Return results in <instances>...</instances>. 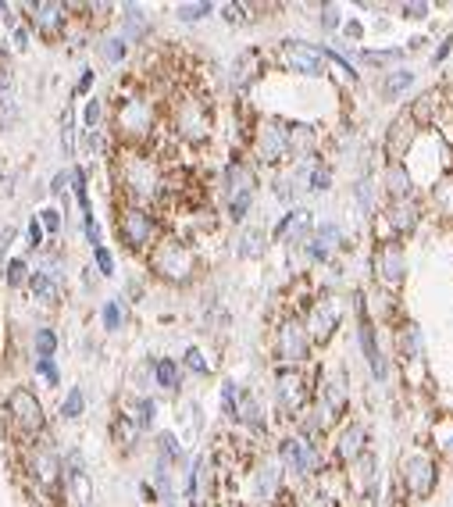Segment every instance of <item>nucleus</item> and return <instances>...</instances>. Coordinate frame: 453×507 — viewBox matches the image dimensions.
Listing matches in <instances>:
<instances>
[{
	"instance_id": "obj_1",
	"label": "nucleus",
	"mask_w": 453,
	"mask_h": 507,
	"mask_svg": "<svg viewBox=\"0 0 453 507\" xmlns=\"http://www.w3.org/2000/svg\"><path fill=\"white\" fill-rule=\"evenodd\" d=\"M154 272L168 283H186L196 268V258H193V250L178 239H164L157 250H154V258H150Z\"/></svg>"
},
{
	"instance_id": "obj_2",
	"label": "nucleus",
	"mask_w": 453,
	"mask_h": 507,
	"mask_svg": "<svg viewBox=\"0 0 453 507\" xmlns=\"http://www.w3.org/2000/svg\"><path fill=\"white\" fill-rule=\"evenodd\" d=\"M400 475H403V486L410 496H432L435 493V482H439V468L428 454L421 450H410L400 457Z\"/></svg>"
},
{
	"instance_id": "obj_3",
	"label": "nucleus",
	"mask_w": 453,
	"mask_h": 507,
	"mask_svg": "<svg viewBox=\"0 0 453 507\" xmlns=\"http://www.w3.org/2000/svg\"><path fill=\"white\" fill-rule=\"evenodd\" d=\"M375 279H378L385 290H393V293L403 286V279H407V261H403V246H400L396 239L378 243V250H375Z\"/></svg>"
},
{
	"instance_id": "obj_4",
	"label": "nucleus",
	"mask_w": 453,
	"mask_h": 507,
	"mask_svg": "<svg viewBox=\"0 0 453 507\" xmlns=\"http://www.w3.org/2000/svg\"><path fill=\"white\" fill-rule=\"evenodd\" d=\"M279 61H282L289 72H300V75H321V72H325V51L307 47V43H297V40H286V43L279 47Z\"/></svg>"
},
{
	"instance_id": "obj_5",
	"label": "nucleus",
	"mask_w": 453,
	"mask_h": 507,
	"mask_svg": "<svg viewBox=\"0 0 453 507\" xmlns=\"http://www.w3.org/2000/svg\"><path fill=\"white\" fill-rule=\"evenodd\" d=\"M339 315H343V308H339V300L336 297H321L314 308H311V315H307V340H314V343H329L332 340V333H336V325H339Z\"/></svg>"
},
{
	"instance_id": "obj_6",
	"label": "nucleus",
	"mask_w": 453,
	"mask_h": 507,
	"mask_svg": "<svg viewBox=\"0 0 453 507\" xmlns=\"http://www.w3.org/2000/svg\"><path fill=\"white\" fill-rule=\"evenodd\" d=\"M282 461L297 471V475H314L321 471V454L307 436H289L282 439Z\"/></svg>"
},
{
	"instance_id": "obj_7",
	"label": "nucleus",
	"mask_w": 453,
	"mask_h": 507,
	"mask_svg": "<svg viewBox=\"0 0 453 507\" xmlns=\"http://www.w3.org/2000/svg\"><path fill=\"white\" fill-rule=\"evenodd\" d=\"M417 129H421V125L410 118V111H400V115L393 118V125H389V132H385V154H389V161L403 164L407 150H410L414 140H417Z\"/></svg>"
},
{
	"instance_id": "obj_8",
	"label": "nucleus",
	"mask_w": 453,
	"mask_h": 507,
	"mask_svg": "<svg viewBox=\"0 0 453 507\" xmlns=\"http://www.w3.org/2000/svg\"><path fill=\"white\" fill-rule=\"evenodd\" d=\"M8 411H11L15 425H18L26 436H36V432L43 429V407H40V400H36L29 390H15L11 400H8Z\"/></svg>"
},
{
	"instance_id": "obj_9",
	"label": "nucleus",
	"mask_w": 453,
	"mask_h": 507,
	"mask_svg": "<svg viewBox=\"0 0 453 507\" xmlns=\"http://www.w3.org/2000/svg\"><path fill=\"white\" fill-rule=\"evenodd\" d=\"M125 186H129L132 197H139V200L154 197L157 186H161V175H157L154 161H146V157H129V161H125Z\"/></svg>"
},
{
	"instance_id": "obj_10",
	"label": "nucleus",
	"mask_w": 453,
	"mask_h": 507,
	"mask_svg": "<svg viewBox=\"0 0 453 507\" xmlns=\"http://www.w3.org/2000/svg\"><path fill=\"white\" fill-rule=\"evenodd\" d=\"M307 350H311V340H307L304 325H300L297 318L282 322L279 340H275V354H279L286 365H297V361H304V357H307Z\"/></svg>"
},
{
	"instance_id": "obj_11",
	"label": "nucleus",
	"mask_w": 453,
	"mask_h": 507,
	"mask_svg": "<svg viewBox=\"0 0 453 507\" xmlns=\"http://www.w3.org/2000/svg\"><path fill=\"white\" fill-rule=\"evenodd\" d=\"M254 143H257V157L268 161V164L289 157V136H286V125H279V122H265V125L257 129V140H254Z\"/></svg>"
},
{
	"instance_id": "obj_12",
	"label": "nucleus",
	"mask_w": 453,
	"mask_h": 507,
	"mask_svg": "<svg viewBox=\"0 0 453 507\" xmlns=\"http://www.w3.org/2000/svg\"><path fill=\"white\" fill-rule=\"evenodd\" d=\"M175 129L186 136V140H203L210 132V115L200 100H186L175 115Z\"/></svg>"
},
{
	"instance_id": "obj_13",
	"label": "nucleus",
	"mask_w": 453,
	"mask_h": 507,
	"mask_svg": "<svg viewBox=\"0 0 453 507\" xmlns=\"http://www.w3.org/2000/svg\"><path fill=\"white\" fill-rule=\"evenodd\" d=\"M385 221H389V236H403V232H414L417 221H421V207L414 197H400V200H389L385 207Z\"/></svg>"
},
{
	"instance_id": "obj_14",
	"label": "nucleus",
	"mask_w": 453,
	"mask_h": 507,
	"mask_svg": "<svg viewBox=\"0 0 453 507\" xmlns=\"http://www.w3.org/2000/svg\"><path fill=\"white\" fill-rule=\"evenodd\" d=\"M118 229H122V239H125L129 246H146V243L154 239V218H150L143 207H129V211L122 214Z\"/></svg>"
},
{
	"instance_id": "obj_15",
	"label": "nucleus",
	"mask_w": 453,
	"mask_h": 507,
	"mask_svg": "<svg viewBox=\"0 0 453 507\" xmlns=\"http://www.w3.org/2000/svg\"><path fill=\"white\" fill-rule=\"evenodd\" d=\"M275 382H279V386H275L279 404H282L286 411H300V407L307 404V379H304L297 368H282Z\"/></svg>"
},
{
	"instance_id": "obj_16",
	"label": "nucleus",
	"mask_w": 453,
	"mask_h": 507,
	"mask_svg": "<svg viewBox=\"0 0 453 507\" xmlns=\"http://www.w3.org/2000/svg\"><path fill=\"white\" fill-rule=\"evenodd\" d=\"M150 125H154V111H150L146 100H122V108H118V129H125L132 136H143Z\"/></svg>"
},
{
	"instance_id": "obj_17",
	"label": "nucleus",
	"mask_w": 453,
	"mask_h": 507,
	"mask_svg": "<svg viewBox=\"0 0 453 507\" xmlns=\"http://www.w3.org/2000/svg\"><path fill=\"white\" fill-rule=\"evenodd\" d=\"M368 429L361 425V422H350L343 432H339V443H336V454H339V461H346V464H353L361 454H368Z\"/></svg>"
},
{
	"instance_id": "obj_18",
	"label": "nucleus",
	"mask_w": 453,
	"mask_h": 507,
	"mask_svg": "<svg viewBox=\"0 0 453 507\" xmlns=\"http://www.w3.org/2000/svg\"><path fill=\"white\" fill-rule=\"evenodd\" d=\"M442 100H446V93H442V90H425V93L414 100L410 118H414L417 125H432V122H435V115L442 111Z\"/></svg>"
},
{
	"instance_id": "obj_19",
	"label": "nucleus",
	"mask_w": 453,
	"mask_h": 507,
	"mask_svg": "<svg viewBox=\"0 0 453 507\" xmlns=\"http://www.w3.org/2000/svg\"><path fill=\"white\" fill-rule=\"evenodd\" d=\"M396 350H400L403 361H421V333H417L414 322H403L396 329Z\"/></svg>"
},
{
	"instance_id": "obj_20",
	"label": "nucleus",
	"mask_w": 453,
	"mask_h": 507,
	"mask_svg": "<svg viewBox=\"0 0 453 507\" xmlns=\"http://www.w3.org/2000/svg\"><path fill=\"white\" fill-rule=\"evenodd\" d=\"M385 189H389V200H400V197H414V189H410V175H407V168L403 164H396V161H389L385 164Z\"/></svg>"
},
{
	"instance_id": "obj_21",
	"label": "nucleus",
	"mask_w": 453,
	"mask_h": 507,
	"mask_svg": "<svg viewBox=\"0 0 453 507\" xmlns=\"http://www.w3.org/2000/svg\"><path fill=\"white\" fill-rule=\"evenodd\" d=\"M361 347H364V354H368L371 372H375L378 379H385V357H382V350H378V343H375V329H371V322H361Z\"/></svg>"
},
{
	"instance_id": "obj_22",
	"label": "nucleus",
	"mask_w": 453,
	"mask_h": 507,
	"mask_svg": "<svg viewBox=\"0 0 453 507\" xmlns=\"http://www.w3.org/2000/svg\"><path fill=\"white\" fill-rule=\"evenodd\" d=\"M432 204H435V211H439L446 221H453V172L442 175V179L432 186Z\"/></svg>"
},
{
	"instance_id": "obj_23",
	"label": "nucleus",
	"mask_w": 453,
	"mask_h": 507,
	"mask_svg": "<svg viewBox=\"0 0 453 507\" xmlns=\"http://www.w3.org/2000/svg\"><path fill=\"white\" fill-rule=\"evenodd\" d=\"M307 229H311V211H289L282 221H279V229H275V236H289V239H304L307 236Z\"/></svg>"
},
{
	"instance_id": "obj_24",
	"label": "nucleus",
	"mask_w": 453,
	"mask_h": 507,
	"mask_svg": "<svg viewBox=\"0 0 453 507\" xmlns=\"http://www.w3.org/2000/svg\"><path fill=\"white\" fill-rule=\"evenodd\" d=\"M257 65H261V54L257 51H247L240 61H236V86L247 90L254 79H257Z\"/></svg>"
},
{
	"instance_id": "obj_25",
	"label": "nucleus",
	"mask_w": 453,
	"mask_h": 507,
	"mask_svg": "<svg viewBox=\"0 0 453 507\" xmlns=\"http://www.w3.org/2000/svg\"><path fill=\"white\" fill-rule=\"evenodd\" d=\"M336 243H339V229L336 225H321L314 232V239H311V254H314V258H329V250Z\"/></svg>"
},
{
	"instance_id": "obj_26",
	"label": "nucleus",
	"mask_w": 453,
	"mask_h": 507,
	"mask_svg": "<svg viewBox=\"0 0 453 507\" xmlns=\"http://www.w3.org/2000/svg\"><path fill=\"white\" fill-rule=\"evenodd\" d=\"M233 418H236V422H243V425L261 429V411H257V400H254L250 393H243V397H240V404H236V411H233Z\"/></svg>"
},
{
	"instance_id": "obj_27",
	"label": "nucleus",
	"mask_w": 453,
	"mask_h": 507,
	"mask_svg": "<svg viewBox=\"0 0 453 507\" xmlns=\"http://www.w3.org/2000/svg\"><path fill=\"white\" fill-rule=\"evenodd\" d=\"M33 471H36V479H40V482H47V486H50V482L58 479V457H54L50 450H40V454L33 457Z\"/></svg>"
},
{
	"instance_id": "obj_28",
	"label": "nucleus",
	"mask_w": 453,
	"mask_h": 507,
	"mask_svg": "<svg viewBox=\"0 0 453 507\" xmlns=\"http://www.w3.org/2000/svg\"><path fill=\"white\" fill-rule=\"evenodd\" d=\"M353 464H357V482H361L357 489H361V493H371V489H375V457H371V454H361Z\"/></svg>"
},
{
	"instance_id": "obj_29",
	"label": "nucleus",
	"mask_w": 453,
	"mask_h": 507,
	"mask_svg": "<svg viewBox=\"0 0 453 507\" xmlns=\"http://www.w3.org/2000/svg\"><path fill=\"white\" fill-rule=\"evenodd\" d=\"M275 489H279V468H275V464H265V468L257 471V493H261L265 500H272Z\"/></svg>"
},
{
	"instance_id": "obj_30",
	"label": "nucleus",
	"mask_w": 453,
	"mask_h": 507,
	"mask_svg": "<svg viewBox=\"0 0 453 507\" xmlns=\"http://www.w3.org/2000/svg\"><path fill=\"white\" fill-rule=\"evenodd\" d=\"M435 443H439V450L449 457V464H453V418H442V422H435Z\"/></svg>"
},
{
	"instance_id": "obj_31",
	"label": "nucleus",
	"mask_w": 453,
	"mask_h": 507,
	"mask_svg": "<svg viewBox=\"0 0 453 507\" xmlns=\"http://www.w3.org/2000/svg\"><path fill=\"white\" fill-rule=\"evenodd\" d=\"M36 11H40V26H43V33L50 36V33H58V26H61V4H36Z\"/></svg>"
},
{
	"instance_id": "obj_32",
	"label": "nucleus",
	"mask_w": 453,
	"mask_h": 507,
	"mask_svg": "<svg viewBox=\"0 0 453 507\" xmlns=\"http://www.w3.org/2000/svg\"><path fill=\"white\" fill-rule=\"evenodd\" d=\"M265 236L257 232V229H250V232H243V239H240V258H261L265 254V243H261Z\"/></svg>"
},
{
	"instance_id": "obj_33",
	"label": "nucleus",
	"mask_w": 453,
	"mask_h": 507,
	"mask_svg": "<svg viewBox=\"0 0 453 507\" xmlns=\"http://www.w3.org/2000/svg\"><path fill=\"white\" fill-rule=\"evenodd\" d=\"M410 83H414V75L400 68V72H393V75H389V79L382 83V93H385V97L393 100V97H400V93H403V90H407Z\"/></svg>"
},
{
	"instance_id": "obj_34",
	"label": "nucleus",
	"mask_w": 453,
	"mask_h": 507,
	"mask_svg": "<svg viewBox=\"0 0 453 507\" xmlns=\"http://www.w3.org/2000/svg\"><path fill=\"white\" fill-rule=\"evenodd\" d=\"M154 372H157V382H161L164 390H175V386H178V365H175V361L164 357V361H157Z\"/></svg>"
},
{
	"instance_id": "obj_35",
	"label": "nucleus",
	"mask_w": 453,
	"mask_h": 507,
	"mask_svg": "<svg viewBox=\"0 0 453 507\" xmlns=\"http://www.w3.org/2000/svg\"><path fill=\"white\" fill-rule=\"evenodd\" d=\"M72 493H75V500L86 507L90 503V496H93V486H90V479H86V471L82 468H75L72 471Z\"/></svg>"
},
{
	"instance_id": "obj_36",
	"label": "nucleus",
	"mask_w": 453,
	"mask_h": 507,
	"mask_svg": "<svg viewBox=\"0 0 453 507\" xmlns=\"http://www.w3.org/2000/svg\"><path fill=\"white\" fill-rule=\"evenodd\" d=\"M33 293H36L40 300H54V297H58V286H54V279H50L47 272H36V276H33Z\"/></svg>"
},
{
	"instance_id": "obj_37",
	"label": "nucleus",
	"mask_w": 453,
	"mask_h": 507,
	"mask_svg": "<svg viewBox=\"0 0 453 507\" xmlns=\"http://www.w3.org/2000/svg\"><path fill=\"white\" fill-rule=\"evenodd\" d=\"M136 432H139V429H136V422H132L129 414H118V418H114V439H118V443L129 446V443L136 439Z\"/></svg>"
},
{
	"instance_id": "obj_38",
	"label": "nucleus",
	"mask_w": 453,
	"mask_h": 507,
	"mask_svg": "<svg viewBox=\"0 0 453 507\" xmlns=\"http://www.w3.org/2000/svg\"><path fill=\"white\" fill-rule=\"evenodd\" d=\"M54 347H58L54 329H40V333H36V354H40V357H50V354H54Z\"/></svg>"
},
{
	"instance_id": "obj_39",
	"label": "nucleus",
	"mask_w": 453,
	"mask_h": 507,
	"mask_svg": "<svg viewBox=\"0 0 453 507\" xmlns=\"http://www.w3.org/2000/svg\"><path fill=\"white\" fill-rule=\"evenodd\" d=\"M240 397H243V390H240L236 382H225V386H221V404H225V414H233V411H236Z\"/></svg>"
},
{
	"instance_id": "obj_40",
	"label": "nucleus",
	"mask_w": 453,
	"mask_h": 507,
	"mask_svg": "<svg viewBox=\"0 0 453 507\" xmlns=\"http://www.w3.org/2000/svg\"><path fill=\"white\" fill-rule=\"evenodd\" d=\"M203 15H210L207 0H200V4H182V8H178V19H182V22H196V19H203Z\"/></svg>"
},
{
	"instance_id": "obj_41",
	"label": "nucleus",
	"mask_w": 453,
	"mask_h": 507,
	"mask_svg": "<svg viewBox=\"0 0 453 507\" xmlns=\"http://www.w3.org/2000/svg\"><path fill=\"white\" fill-rule=\"evenodd\" d=\"M82 404H86V400H82V390H72L68 400H65V407H61V414H65V418H79V414H82Z\"/></svg>"
},
{
	"instance_id": "obj_42",
	"label": "nucleus",
	"mask_w": 453,
	"mask_h": 507,
	"mask_svg": "<svg viewBox=\"0 0 453 507\" xmlns=\"http://www.w3.org/2000/svg\"><path fill=\"white\" fill-rule=\"evenodd\" d=\"M400 11H403V19H414V22L428 19V4H421V0H410V4H403Z\"/></svg>"
},
{
	"instance_id": "obj_43",
	"label": "nucleus",
	"mask_w": 453,
	"mask_h": 507,
	"mask_svg": "<svg viewBox=\"0 0 453 507\" xmlns=\"http://www.w3.org/2000/svg\"><path fill=\"white\" fill-rule=\"evenodd\" d=\"M396 58H400V51H368V54H364L368 65H389V61H396Z\"/></svg>"
},
{
	"instance_id": "obj_44",
	"label": "nucleus",
	"mask_w": 453,
	"mask_h": 507,
	"mask_svg": "<svg viewBox=\"0 0 453 507\" xmlns=\"http://www.w3.org/2000/svg\"><path fill=\"white\" fill-rule=\"evenodd\" d=\"M250 197H254V193H240V197H233V200H229V211H233V218H236V221L247 214V207H250Z\"/></svg>"
},
{
	"instance_id": "obj_45",
	"label": "nucleus",
	"mask_w": 453,
	"mask_h": 507,
	"mask_svg": "<svg viewBox=\"0 0 453 507\" xmlns=\"http://www.w3.org/2000/svg\"><path fill=\"white\" fill-rule=\"evenodd\" d=\"M186 365H189L193 372H200V375H207V372H210V365L203 361V354H200V350H193V347L186 350Z\"/></svg>"
},
{
	"instance_id": "obj_46",
	"label": "nucleus",
	"mask_w": 453,
	"mask_h": 507,
	"mask_svg": "<svg viewBox=\"0 0 453 507\" xmlns=\"http://www.w3.org/2000/svg\"><path fill=\"white\" fill-rule=\"evenodd\" d=\"M40 225H43L47 232H58V229H61V214H58L54 207H47V211H40Z\"/></svg>"
},
{
	"instance_id": "obj_47",
	"label": "nucleus",
	"mask_w": 453,
	"mask_h": 507,
	"mask_svg": "<svg viewBox=\"0 0 453 507\" xmlns=\"http://www.w3.org/2000/svg\"><path fill=\"white\" fill-rule=\"evenodd\" d=\"M329 182H332L329 168H311V189H329Z\"/></svg>"
},
{
	"instance_id": "obj_48",
	"label": "nucleus",
	"mask_w": 453,
	"mask_h": 507,
	"mask_svg": "<svg viewBox=\"0 0 453 507\" xmlns=\"http://www.w3.org/2000/svg\"><path fill=\"white\" fill-rule=\"evenodd\" d=\"M26 272H29V268H26V261H18V258H15V261L8 265V283H11V286H18V283L26 279Z\"/></svg>"
},
{
	"instance_id": "obj_49",
	"label": "nucleus",
	"mask_w": 453,
	"mask_h": 507,
	"mask_svg": "<svg viewBox=\"0 0 453 507\" xmlns=\"http://www.w3.org/2000/svg\"><path fill=\"white\" fill-rule=\"evenodd\" d=\"M104 325H107V329H118V325H122V308H118L114 300L104 308Z\"/></svg>"
},
{
	"instance_id": "obj_50",
	"label": "nucleus",
	"mask_w": 453,
	"mask_h": 507,
	"mask_svg": "<svg viewBox=\"0 0 453 507\" xmlns=\"http://www.w3.org/2000/svg\"><path fill=\"white\" fill-rule=\"evenodd\" d=\"M100 115H104V104H100V100H90V104H86V125H90V129H97Z\"/></svg>"
},
{
	"instance_id": "obj_51",
	"label": "nucleus",
	"mask_w": 453,
	"mask_h": 507,
	"mask_svg": "<svg viewBox=\"0 0 453 507\" xmlns=\"http://www.w3.org/2000/svg\"><path fill=\"white\" fill-rule=\"evenodd\" d=\"M93 254H97V265H100V272H104V276H111V272H114V261H111V254H107L104 246H93Z\"/></svg>"
},
{
	"instance_id": "obj_52",
	"label": "nucleus",
	"mask_w": 453,
	"mask_h": 507,
	"mask_svg": "<svg viewBox=\"0 0 453 507\" xmlns=\"http://www.w3.org/2000/svg\"><path fill=\"white\" fill-rule=\"evenodd\" d=\"M161 450H164L171 461H178V457H182V446L175 443V436H161Z\"/></svg>"
},
{
	"instance_id": "obj_53",
	"label": "nucleus",
	"mask_w": 453,
	"mask_h": 507,
	"mask_svg": "<svg viewBox=\"0 0 453 507\" xmlns=\"http://www.w3.org/2000/svg\"><path fill=\"white\" fill-rule=\"evenodd\" d=\"M321 26H325V29H336V26H339V11H336L332 4L321 8Z\"/></svg>"
},
{
	"instance_id": "obj_54",
	"label": "nucleus",
	"mask_w": 453,
	"mask_h": 507,
	"mask_svg": "<svg viewBox=\"0 0 453 507\" xmlns=\"http://www.w3.org/2000/svg\"><path fill=\"white\" fill-rule=\"evenodd\" d=\"M243 11H247L243 4H225V19H229V22H247Z\"/></svg>"
},
{
	"instance_id": "obj_55",
	"label": "nucleus",
	"mask_w": 453,
	"mask_h": 507,
	"mask_svg": "<svg viewBox=\"0 0 453 507\" xmlns=\"http://www.w3.org/2000/svg\"><path fill=\"white\" fill-rule=\"evenodd\" d=\"M104 54H107L111 61H122V54H125V43H122V40H111V43L104 47Z\"/></svg>"
},
{
	"instance_id": "obj_56",
	"label": "nucleus",
	"mask_w": 453,
	"mask_h": 507,
	"mask_svg": "<svg viewBox=\"0 0 453 507\" xmlns=\"http://www.w3.org/2000/svg\"><path fill=\"white\" fill-rule=\"evenodd\" d=\"M40 372L50 379V382H58V368H54V361H47V357H40Z\"/></svg>"
},
{
	"instance_id": "obj_57",
	"label": "nucleus",
	"mask_w": 453,
	"mask_h": 507,
	"mask_svg": "<svg viewBox=\"0 0 453 507\" xmlns=\"http://www.w3.org/2000/svg\"><path fill=\"white\" fill-rule=\"evenodd\" d=\"M65 150L72 154V111H65Z\"/></svg>"
},
{
	"instance_id": "obj_58",
	"label": "nucleus",
	"mask_w": 453,
	"mask_h": 507,
	"mask_svg": "<svg viewBox=\"0 0 453 507\" xmlns=\"http://www.w3.org/2000/svg\"><path fill=\"white\" fill-rule=\"evenodd\" d=\"M29 243H33V246H40V243H43V229H40V221H33V225H29Z\"/></svg>"
},
{
	"instance_id": "obj_59",
	"label": "nucleus",
	"mask_w": 453,
	"mask_h": 507,
	"mask_svg": "<svg viewBox=\"0 0 453 507\" xmlns=\"http://www.w3.org/2000/svg\"><path fill=\"white\" fill-rule=\"evenodd\" d=\"M15 43H18V47H26V43H29V33H26V29H18V33H15Z\"/></svg>"
},
{
	"instance_id": "obj_60",
	"label": "nucleus",
	"mask_w": 453,
	"mask_h": 507,
	"mask_svg": "<svg viewBox=\"0 0 453 507\" xmlns=\"http://www.w3.org/2000/svg\"><path fill=\"white\" fill-rule=\"evenodd\" d=\"M389 507H407V503H403V500H393V503H389Z\"/></svg>"
}]
</instances>
